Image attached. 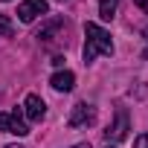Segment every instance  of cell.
<instances>
[{
	"instance_id": "cell-6",
	"label": "cell",
	"mask_w": 148,
	"mask_h": 148,
	"mask_svg": "<svg viewBox=\"0 0 148 148\" xmlns=\"http://www.w3.org/2000/svg\"><path fill=\"white\" fill-rule=\"evenodd\" d=\"M23 116H26L29 122H41V119L47 116V105H44V99L35 96V93H29V96L23 99Z\"/></svg>"
},
{
	"instance_id": "cell-10",
	"label": "cell",
	"mask_w": 148,
	"mask_h": 148,
	"mask_svg": "<svg viewBox=\"0 0 148 148\" xmlns=\"http://www.w3.org/2000/svg\"><path fill=\"white\" fill-rule=\"evenodd\" d=\"M12 32H15V23H12V21L3 15V12H0V35H6V38H9Z\"/></svg>"
},
{
	"instance_id": "cell-7",
	"label": "cell",
	"mask_w": 148,
	"mask_h": 148,
	"mask_svg": "<svg viewBox=\"0 0 148 148\" xmlns=\"http://www.w3.org/2000/svg\"><path fill=\"white\" fill-rule=\"evenodd\" d=\"M49 84H52V87H55L58 93H70L73 87H76V76H73L70 70H58L55 76L49 79Z\"/></svg>"
},
{
	"instance_id": "cell-1",
	"label": "cell",
	"mask_w": 148,
	"mask_h": 148,
	"mask_svg": "<svg viewBox=\"0 0 148 148\" xmlns=\"http://www.w3.org/2000/svg\"><path fill=\"white\" fill-rule=\"evenodd\" d=\"M84 35H87V41H84V64L96 61L99 55H110L113 52V41L99 23H87Z\"/></svg>"
},
{
	"instance_id": "cell-17",
	"label": "cell",
	"mask_w": 148,
	"mask_h": 148,
	"mask_svg": "<svg viewBox=\"0 0 148 148\" xmlns=\"http://www.w3.org/2000/svg\"><path fill=\"white\" fill-rule=\"evenodd\" d=\"M105 148H116V145H110V142H108V145H105Z\"/></svg>"
},
{
	"instance_id": "cell-2",
	"label": "cell",
	"mask_w": 148,
	"mask_h": 148,
	"mask_svg": "<svg viewBox=\"0 0 148 148\" xmlns=\"http://www.w3.org/2000/svg\"><path fill=\"white\" fill-rule=\"evenodd\" d=\"M0 131L3 134H15V136H26L29 125H26V119L18 110H3L0 113Z\"/></svg>"
},
{
	"instance_id": "cell-5",
	"label": "cell",
	"mask_w": 148,
	"mask_h": 148,
	"mask_svg": "<svg viewBox=\"0 0 148 148\" xmlns=\"http://www.w3.org/2000/svg\"><path fill=\"white\" fill-rule=\"evenodd\" d=\"M49 12V3L47 0H23V3L18 6V18L23 23H32L38 15H47Z\"/></svg>"
},
{
	"instance_id": "cell-12",
	"label": "cell",
	"mask_w": 148,
	"mask_h": 148,
	"mask_svg": "<svg viewBox=\"0 0 148 148\" xmlns=\"http://www.w3.org/2000/svg\"><path fill=\"white\" fill-rule=\"evenodd\" d=\"M134 3H136V6L142 9V12H148V0H134Z\"/></svg>"
},
{
	"instance_id": "cell-13",
	"label": "cell",
	"mask_w": 148,
	"mask_h": 148,
	"mask_svg": "<svg viewBox=\"0 0 148 148\" xmlns=\"http://www.w3.org/2000/svg\"><path fill=\"white\" fill-rule=\"evenodd\" d=\"M73 148H90V142H79V145H73Z\"/></svg>"
},
{
	"instance_id": "cell-3",
	"label": "cell",
	"mask_w": 148,
	"mask_h": 148,
	"mask_svg": "<svg viewBox=\"0 0 148 148\" xmlns=\"http://www.w3.org/2000/svg\"><path fill=\"white\" fill-rule=\"evenodd\" d=\"M128 131H131L128 110H125V108H119V110H116V119H113V125L105 131V139H108V142H122V139L128 136Z\"/></svg>"
},
{
	"instance_id": "cell-16",
	"label": "cell",
	"mask_w": 148,
	"mask_h": 148,
	"mask_svg": "<svg viewBox=\"0 0 148 148\" xmlns=\"http://www.w3.org/2000/svg\"><path fill=\"white\" fill-rule=\"evenodd\" d=\"M142 58H148V49H145V52H142Z\"/></svg>"
},
{
	"instance_id": "cell-15",
	"label": "cell",
	"mask_w": 148,
	"mask_h": 148,
	"mask_svg": "<svg viewBox=\"0 0 148 148\" xmlns=\"http://www.w3.org/2000/svg\"><path fill=\"white\" fill-rule=\"evenodd\" d=\"M142 35H145V38H148V26H145V29H142Z\"/></svg>"
},
{
	"instance_id": "cell-11",
	"label": "cell",
	"mask_w": 148,
	"mask_h": 148,
	"mask_svg": "<svg viewBox=\"0 0 148 148\" xmlns=\"http://www.w3.org/2000/svg\"><path fill=\"white\" fill-rule=\"evenodd\" d=\"M134 148H148V134L136 136V139H134Z\"/></svg>"
},
{
	"instance_id": "cell-4",
	"label": "cell",
	"mask_w": 148,
	"mask_h": 148,
	"mask_svg": "<svg viewBox=\"0 0 148 148\" xmlns=\"http://www.w3.org/2000/svg\"><path fill=\"white\" fill-rule=\"evenodd\" d=\"M93 122H96V108H93V105H87V102L73 105L70 119H67L70 128H82V125H93Z\"/></svg>"
},
{
	"instance_id": "cell-8",
	"label": "cell",
	"mask_w": 148,
	"mask_h": 148,
	"mask_svg": "<svg viewBox=\"0 0 148 148\" xmlns=\"http://www.w3.org/2000/svg\"><path fill=\"white\" fill-rule=\"evenodd\" d=\"M61 26H64V21H61V18H52V21H47V23L38 29V35H35V38L47 44V41H52V38H55V32H58Z\"/></svg>"
},
{
	"instance_id": "cell-14",
	"label": "cell",
	"mask_w": 148,
	"mask_h": 148,
	"mask_svg": "<svg viewBox=\"0 0 148 148\" xmlns=\"http://www.w3.org/2000/svg\"><path fill=\"white\" fill-rule=\"evenodd\" d=\"M6 148H23V145H6Z\"/></svg>"
},
{
	"instance_id": "cell-9",
	"label": "cell",
	"mask_w": 148,
	"mask_h": 148,
	"mask_svg": "<svg viewBox=\"0 0 148 148\" xmlns=\"http://www.w3.org/2000/svg\"><path fill=\"white\" fill-rule=\"evenodd\" d=\"M116 6H119V0H99V18L102 21H110L116 15Z\"/></svg>"
}]
</instances>
